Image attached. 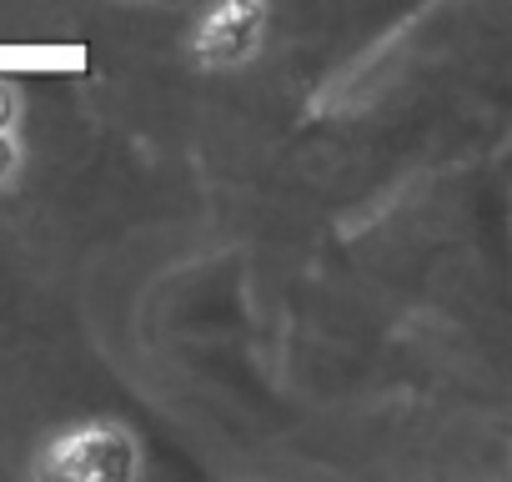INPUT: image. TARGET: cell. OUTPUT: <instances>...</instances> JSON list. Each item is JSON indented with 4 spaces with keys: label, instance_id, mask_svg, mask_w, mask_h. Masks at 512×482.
<instances>
[{
    "label": "cell",
    "instance_id": "3",
    "mask_svg": "<svg viewBox=\"0 0 512 482\" xmlns=\"http://www.w3.org/2000/svg\"><path fill=\"white\" fill-rule=\"evenodd\" d=\"M16 116H21V106H16V96L0 86V181L6 176H16V166H21V141H16Z\"/></svg>",
    "mask_w": 512,
    "mask_h": 482
},
{
    "label": "cell",
    "instance_id": "1",
    "mask_svg": "<svg viewBox=\"0 0 512 482\" xmlns=\"http://www.w3.org/2000/svg\"><path fill=\"white\" fill-rule=\"evenodd\" d=\"M41 472L61 482H116L141 472V447L121 422H81L46 442Z\"/></svg>",
    "mask_w": 512,
    "mask_h": 482
},
{
    "label": "cell",
    "instance_id": "2",
    "mask_svg": "<svg viewBox=\"0 0 512 482\" xmlns=\"http://www.w3.org/2000/svg\"><path fill=\"white\" fill-rule=\"evenodd\" d=\"M272 0H211L191 26V56L211 71H231L262 51Z\"/></svg>",
    "mask_w": 512,
    "mask_h": 482
}]
</instances>
